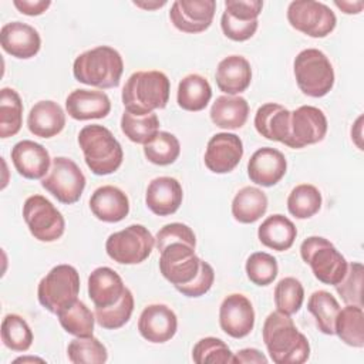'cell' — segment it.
Returning <instances> with one entry per match:
<instances>
[{"mask_svg":"<svg viewBox=\"0 0 364 364\" xmlns=\"http://www.w3.org/2000/svg\"><path fill=\"white\" fill-rule=\"evenodd\" d=\"M301 259L311 267L314 277L330 286H336L346 276L348 263L334 245L321 236H310L300 245Z\"/></svg>","mask_w":364,"mask_h":364,"instance_id":"obj_6","label":"cell"},{"mask_svg":"<svg viewBox=\"0 0 364 364\" xmlns=\"http://www.w3.org/2000/svg\"><path fill=\"white\" fill-rule=\"evenodd\" d=\"M92 215L102 222L117 223L129 213V199L124 191L114 185L97 188L90 198Z\"/></svg>","mask_w":364,"mask_h":364,"instance_id":"obj_24","label":"cell"},{"mask_svg":"<svg viewBox=\"0 0 364 364\" xmlns=\"http://www.w3.org/2000/svg\"><path fill=\"white\" fill-rule=\"evenodd\" d=\"M267 357L257 348H242L233 355V364H267Z\"/></svg>","mask_w":364,"mask_h":364,"instance_id":"obj_50","label":"cell"},{"mask_svg":"<svg viewBox=\"0 0 364 364\" xmlns=\"http://www.w3.org/2000/svg\"><path fill=\"white\" fill-rule=\"evenodd\" d=\"M23 125V102L18 92L4 87L0 91V136L16 135Z\"/></svg>","mask_w":364,"mask_h":364,"instance_id":"obj_36","label":"cell"},{"mask_svg":"<svg viewBox=\"0 0 364 364\" xmlns=\"http://www.w3.org/2000/svg\"><path fill=\"white\" fill-rule=\"evenodd\" d=\"M212 98V87L209 81L200 74L185 75L178 85L176 101L185 111H202Z\"/></svg>","mask_w":364,"mask_h":364,"instance_id":"obj_31","label":"cell"},{"mask_svg":"<svg viewBox=\"0 0 364 364\" xmlns=\"http://www.w3.org/2000/svg\"><path fill=\"white\" fill-rule=\"evenodd\" d=\"M169 91V78L162 71H136L127 80L121 98L125 111L135 115H146L166 107Z\"/></svg>","mask_w":364,"mask_h":364,"instance_id":"obj_2","label":"cell"},{"mask_svg":"<svg viewBox=\"0 0 364 364\" xmlns=\"http://www.w3.org/2000/svg\"><path fill=\"white\" fill-rule=\"evenodd\" d=\"M243 156V142L236 134H215L206 145L205 165L213 173H228L233 171Z\"/></svg>","mask_w":364,"mask_h":364,"instance_id":"obj_17","label":"cell"},{"mask_svg":"<svg viewBox=\"0 0 364 364\" xmlns=\"http://www.w3.org/2000/svg\"><path fill=\"white\" fill-rule=\"evenodd\" d=\"M134 311V296L131 290L127 287L121 299L109 306L102 309H95V321L107 330H117L127 324Z\"/></svg>","mask_w":364,"mask_h":364,"instance_id":"obj_42","label":"cell"},{"mask_svg":"<svg viewBox=\"0 0 364 364\" xmlns=\"http://www.w3.org/2000/svg\"><path fill=\"white\" fill-rule=\"evenodd\" d=\"M0 43L1 48L11 57L27 60L40 51L41 37L33 26L11 21L1 27Z\"/></svg>","mask_w":364,"mask_h":364,"instance_id":"obj_21","label":"cell"},{"mask_svg":"<svg viewBox=\"0 0 364 364\" xmlns=\"http://www.w3.org/2000/svg\"><path fill=\"white\" fill-rule=\"evenodd\" d=\"M181 154L178 138L166 131H159L152 141L144 145L145 158L159 166L173 164Z\"/></svg>","mask_w":364,"mask_h":364,"instance_id":"obj_39","label":"cell"},{"mask_svg":"<svg viewBox=\"0 0 364 364\" xmlns=\"http://www.w3.org/2000/svg\"><path fill=\"white\" fill-rule=\"evenodd\" d=\"M287 171V161L283 152L276 148L263 146L255 151L247 162V175L252 182L262 186L276 185Z\"/></svg>","mask_w":364,"mask_h":364,"instance_id":"obj_19","label":"cell"},{"mask_svg":"<svg viewBox=\"0 0 364 364\" xmlns=\"http://www.w3.org/2000/svg\"><path fill=\"white\" fill-rule=\"evenodd\" d=\"M41 186L58 202L71 205L80 200L85 188V176L80 166L67 156H55Z\"/></svg>","mask_w":364,"mask_h":364,"instance_id":"obj_10","label":"cell"},{"mask_svg":"<svg viewBox=\"0 0 364 364\" xmlns=\"http://www.w3.org/2000/svg\"><path fill=\"white\" fill-rule=\"evenodd\" d=\"M178 242L186 243L192 247L196 246V236L193 230L185 223H179V222L168 223L164 228H161L155 236V246L159 252L165 249L168 245L178 243Z\"/></svg>","mask_w":364,"mask_h":364,"instance_id":"obj_47","label":"cell"},{"mask_svg":"<svg viewBox=\"0 0 364 364\" xmlns=\"http://www.w3.org/2000/svg\"><path fill=\"white\" fill-rule=\"evenodd\" d=\"M363 273H364L363 264L358 262H351L347 267V272L343 280L336 284V290L341 296L346 304H355L363 307V301H361Z\"/></svg>","mask_w":364,"mask_h":364,"instance_id":"obj_46","label":"cell"},{"mask_svg":"<svg viewBox=\"0 0 364 364\" xmlns=\"http://www.w3.org/2000/svg\"><path fill=\"white\" fill-rule=\"evenodd\" d=\"M212 122L222 129L242 128L249 117V104L240 95H220L210 107Z\"/></svg>","mask_w":364,"mask_h":364,"instance_id":"obj_30","label":"cell"},{"mask_svg":"<svg viewBox=\"0 0 364 364\" xmlns=\"http://www.w3.org/2000/svg\"><path fill=\"white\" fill-rule=\"evenodd\" d=\"M78 145L87 166L95 175L114 173L122 164V146L104 125H85L78 134Z\"/></svg>","mask_w":364,"mask_h":364,"instance_id":"obj_4","label":"cell"},{"mask_svg":"<svg viewBox=\"0 0 364 364\" xmlns=\"http://www.w3.org/2000/svg\"><path fill=\"white\" fill-rule=\"evenodd\" d=\"M80 293V274L71 264L54 266L38 283L37 297L50 313L57 314L77 300Z\"/></svg>","mask_w":364,"mask_h":364,"instance_id":"obj_7","label":"cell"},{"mask_svg":"<svg viewBox=\"0 0 364 364\" xmlns=\"http://www.w3.org/2000/svg\"><path fill=\"white\" fill-rule=\"evenodd\" d=\"M215 282V272L213 267L208 263V262H202V267L200 272L198 273V276L186 286L178 287L176 290L179 293H182L186 297H200L205 293H208L212 287Z\"/></svg>","mask_w":364,"mask_h":364,"instance_id":"obj_48","label":"cell"},{"mask_svg":"<svg viewBox=\"0 0 364 364\" xmlns=\"http://www.w3.org/2000/svg\"><path fill=\"white\" fill-rule=\"evenodd\" d=\"M260 0H226L225 11L220 17L223 34L233 41H246L257 30V17L262 13Z\"/></svg>","mask_w":364,"mask_h":364,"instance_id":"obj_13","label":"cell"},{"mask_svg":"<svg viewBox=\"0 0 364 364\" xmlns=\"http://www.w3.org/2000/svg\"><path fill=\"white\" fill-rule=\"evenodd\" d=\"M124 71L121 54L109 46H98L81 53L73 64L78 82L97 88H115Z\"/></svg>","mask_w":364,"mask_h":364,"instance_id":"obj_3","label":"cell"},{"mask_svg":"<svg viewBox=\"0 0 364 364\" xmlns=\"http://www.w3.org/2000/svg\"><path fill=\"white\" fill-rule=\"evenodd\" d=\"M267 210V196L256 186H243L232 200V215L240 223H253Z\"/></svg>","mask_w":364,"mask_h":364,"instance_id":"obj_32","label":"cell"},{"mask_svg":"<svg viewBox=\"0 0 364 364\" xmlns=\"http://www.w3.org/2000/svg\"><path fill=\"white\" fill-rule=\"evenodd\" d=\"M247 279L256 286L270 284L279 272L277 260L266 252H255L246 260Z\"/></svg>","mask_w":364,"mask_h":364,"instance_id":"obj_45","label":"cell"},{"mask_svg":"<svg viewBox=\"0 0 364 364\" xmlns=\"http://www.w3.org/2000/svg\"><path fill=\"white\" fill-rule=\"evenodd\" d=\"M321 193L310 183H300L291 189L287 198V209L297 219H309L321 208Z\"/></svg>","mask_w":364,"mask_h":364,"instance_id":"obj_38","label":"cell"},{"mask_svg":"<svg viewBox=\"0 0 364 364\" xmlns=\"http://www.w3.org/2000/svg\"><path fill=\"white\" fill-rule=\"evenodd\" d=\"M30 132L40 138H53L65 127V114L63 108L51 100L36 102L27 117Z\"/></svg>","mask_w":364,"mask_h":364,"instance_id":"obj_27","label":"cell"},{"mask_svg":"<svg viewBox=\"0 0 364 364\" xmlns=\"http://www.w3.org/2000/svg\"><path fill=\"white\" fill-rule=\"evenodd\" d=\"M334 334L347 346L361 348L364 347V313L361 306L347 304L340 309L336 323Z\"/></svg>","mask_w":364,"mask_h":364,"instance_id":"obj_33","label":"cell"},{"mask_svg":"<svg viewBox=\"0 0 364 364\" xmlns=\"http://www.w3.org/2000/svg\"><path fill=\"white\" fill-rule=\"evenodd\" d=\"M216 85L228 95H236L247 90L252 81V68L242 55L225 57L216 68Z\"/></svg>","mask_w":364,"mask_h":364,"instance_id":"obj_26","label":"cell"},{"mask_svg":"<svg viewBox=\"0 0 364 364\" xmlns=\"http://www.w3.org/2000/svg\"><path fill=\"white\" fill-rule=\"evenodd\" d=\"M121 131L129 141L145 145L159 132V118L155 112L135 115L124 111L121 117Z\"/></svg>","mask_w":364,"mask_h":364,"instance_id":"obj_37","label":"cell"},{"mask_svg":"<svg viewBox=\"0 0 364 364\" xmlns=\"http://www.w3.org/2000/svg\"><path fill=\"white\" fill-rule=\"evenodd\" d=\"M23 219L40 242H55L65 230V220L61 212L44 196L31 195L23 205Z\"/></svg>","mask_w":364,"mask_h":364,"instance_id":"obj_9","label":"cell"},{"mask_svg":"<svg viewBox=\"0 0 364 364\" xmlns=\"http://www.w3.org/2000/svg\"><path fill=\"white\" fill-rule=\"evenodd\" d=\"M67 114L77 121L105 118L111 111V101L104 91L78 88L65 98Z\"/></svg>","mask_w":364,"mask_h":364,"instance_id":"obj_23","label":"cell"},{"mask_svg":"<svg viewBox=\"0 0 364 364\" xmlns=\"http://www.w3.org/2000/svg\"><path fill=\"white\" fill-rule=\"evenodd\" d=\"M176 330V314L166 304L156 303L146 306L138 320V331L149 343H166L175 336Z\"/></svg>","mask_w":364,"mask_h":364,"instance_id":"obj_18","label":"cell"},{"mask_svg":"<svg viewBox=\"0 0 364 364\" xmlns=\"http://www.w3.org/2000/svg\"><path fill=\"white\" fill-rule=\"evenodd\" d=\"M304 300V289L296 277H283L274 287V304L277 311L294 314L300 310Z\"/></svg>","mask_w":364,"mask_h":364,"instance_id":"obj_43","label":"cell"},{"mask_svg":"<svg viewBox=\"0 0 364 364\" xmlns=\"http://www.w3.org/2000/svg\"><path fill=\"white\" fill-rule=\"evenodd\" d=\"M159 253V270L175 289L189 284L200 272L203 260L186 243H171Z\"/></svg>","mask_w":364,"mask_h":364,"instance_id":"obj_12","label":"cell"},{"mask_svg":"<svg viewBox=\"0 0 364 364\" xmlns=\"http://www.w3.org/2000/svg\"><path fill=\"white\" fill-rule=\"evenodd\" d=\"M61 327L75 337H90L94 333L95 314L81 300H75L68 307L57 313Z\"/></svg>","mask_w":364,"mask_h":364,"instance_id":"obj_34","label":"cell"},{"mask_svg":"<svg viewBox=\"0 0 364 364\" xmlns=\"http://www.w3.org/2000/svg\"><path fill=\"white\" fill-rule=\"evenodd\" d=\"M307 310L314 316L316 324L321 333L328 336L334 334V323L340 311V304L330 291H313L307 301Z\"/></svg>","mask_w":364,"mask_h":364,"instance_id":"obj_35","label":"cell"},{"mask_svg":"<svg viewBox=\"0 0 364 364\" xmlns=\"http://www.w3.org/2000/svg\"><path fill=\"white\" fill-rule=\"evenodd\" d=\"M219 324L233 338L246 337L255 326V310L250 300L240 293L226 296L219 307Z\"/></svg>","mask_w":364,"mask_h":364,"instance_id":"obj_16","label":"cell"},{"mask_svg":"<svg viewBox=\"0 0 364 364\" xmlns=\"http://www.w3.org/2000/svg\"><path fill=\"white\" fill-rule=\"evenodd\" d=\"M67 355L73 364H102L108 358L105 346L94 336L71 340L67 347Z\"/></svg>","mask_w":364,"mask_h":364,"instance_id":"obj_41","label":"cell"},{"mask_svg":"<svg viewBox=\"0 0 364 364\" xmlns=\"http://www.w3.org/2000/svg\"><path fill=\"white\" fill-rule=\"evenodd\" d=\"M121 276L111 267L101 266L94 269L88 276V296L95 309L115 304L125 291Z\"/></svg>","mask_w":364,"mask_h":364,"instance_id":"obj_25","label":"cell"},{"mask_svg":"<svg viewBox=\"0 0 364 364\" xmlns=\"http://www.w3.org/2000/svg\"><path fill=\"white\" fill-rule=\"evenodd\" d=\"M255 128L266 139L286 144L290 129V111L280 104L266 102L255 114Z\"/></svg>","mask_w":364,"mask_h":364,"instance_id":"obj_28","label":"cell"},{"mask_svg":"<svg viewBox=\"0 0 364 364\" xmlns=\"http://www.w3.org/2000/svg\"><path fill=\"white\" fill-rule=\"evenodd\" d=\"M215 11V0H176L171 6L169 20L179 31L195 34L210 27Z\"/></svg>","mask_w":364,"mask_h":364,"instance_id":"obj_15","label":"cell"},{"mask_svg":"<svg viewBox=\"0 0 364 364\" xmlns=\"http://www.w3.org/2000/svg\"><path fill=\"white\" fill-rule=\"evenodd\" d=\"M287 20L293 28L313 38L328 36L337 24L334 11L327 4L314 0L291 1L287 7Z\"/></svg>","mask_w":364,"mask_h":364,"instance_id":"obj_11","label":"cell"},{"mask_svg":"<svg viewBox=\"0 0 364 364\" xmlns=\"http://www.w3.org/2000/svg\"><path fill=\"white\" fill-rule=\"evenodd\" d=\"M267 353L276 364H303L310 357L307 337L299 331L289 314L270 313L262 328Z\"/></svg>","mask_w":364,"mask_h":364,"instance_id":"obj_1","label":"cell"},{"mask_svg":"<svg viewBox=\"0 0 364 364\" xmlns=\"http://www.w3.org/2000/svg\"><path fill=\"white\" fill-rule=\"evenodd\" d=\"M183 199V191L178 179L172 176H158L146 188L145 203L148 209L158 216L175 213Z\"/></svg>","mask_w":364,"mask_h":364,"instance_id":"obj_22","label":"cell"},{"mask_svg":"<svg viewBox=\"0 0 364 364\" xmlns=\"http://www.w3.org/2000/svg\"><path fill=\"white\" fill-rule=\"evenodd\" d=\"M192 360L196 364H233V353L220 338L203 337L193 346Z\"/></svg>","mask_w":364,"mask_h":364,"instance_id":"obj_44","label":"cell"},{"mask_svg":"<svg viewBox=\"0 0 364 364\" xmlns=\"http://www.w3.org/2000/svg\"><path fill=\"white\" fill-rule=\"evenodd\" d=\"M27 361H40V363H44V360L37 358V357H20V358H16V360H14V363H27Z\"/></svg>","mask_w":364,"mask_h":364,"instance_id":"obj_53","label":"cell"},{"mask_svg":"<svg viewBox=\"0 0 364 364\" xmlns=\"http://www.w3.org/2000/svg\"><path fill=\"white\" fill-rule=\"evenodd\" d=\"M296 236L297 229L294 223L280 213L267 216L257 229L260 243L277 252L289 250L293 246Z\"/></svg>","mask_w":364,"mask_h":364,"instance_id":"obj_29","label":"cell"},{"mask_svg":"<svg viewBox=\"0 0 364 364\" xmlns=\"http://www.w3.org/2000/svg\"><path fill=\"white\" fill-rule=\"evenodd\" d=\"M155 237L144 225H129L108 236L105 242L107 255L119 264H138L151 255Z\"/></svg>","mask_w":364,"mask_h":364,"instance_id":"obj_8","label":"cell"},{"mask_svg":"<svg viewBox=\"0 0 364 364\" xmlns=\"http://www.w3.org/2000/svg\"><path fill=\"white\" fill-rule=\"evenodd\" d=\"M1 341L11 351H27L33 344V331L18 314H6L1 321Z\"/></svg>","mask_w":364,"mask_h":364,"instance_id":"obj_40","label":"cell"},{"mask_svg":"<svg viewBox=\"0 0 364 364\" xmlns=\"http://www.w3.org/2000/svg\"><path fill=\"white\" fill-rule=\"evenodd\" d=\"M327 127V118L320 108L301 105L290 112L289 138L284 145L299 149L317 144L326 136Z\"/></svg>","mask_w":364,"mask_h":364,"instance_id":"obj_14","label":"cell"},{"mask_svg":"<svg viewBox=\"0 0 364 364\" xmlns=\"http://www.w3.org/2000/svg\"><path fill=\"white\" fill-rule=\"evenodd\" d=\"M13 4L20 13L26 16H40L51 6V1L50 0H14Z\"/></svg>","mask_w":364,"mask_h":364,"instance_id":"obj_49","label":"cell"},{"mask_svg":"<svg viewBox=\"0 0 364 364\" xmlns=\"http://www.w3.org/2000/svg\"><path fill=\"white\" fill-rule=\"evenodd\" d=\"M16 171L27 179H43L50 171L51 158L48 151L38 142L23 139L10 152Z\"/></svg>","mask_w":364,"mask_h":364,"instance_id":"obj_20","label":"cell"},{"mask_svg":"<svg viewBox=\"0 0 364 364\" xmlns=\"http://www.w3.org/2000/svg\"><path fill=\"white\" fill-rule=\"evenodd\" d=\"M334 4L346 14H358L363 10L364 3L360 1H334Z\"/></svg>","mask_w":364,"mask_h":364,"instance_id":"obj_51","label":"cell"},{"mask_svg":"<svg viewBox=\"0 0 364 364\" xmlns=\"http://www.w3.org/2000/svg\"><path fill=\"white\" fill-rule=\"evenodd\" d=\"M134 4L135 6H138V7H142V9H148V10H151V9H156V7H162V6H165L166 4V1L164 0V1H154V3H142V1H134Z\"/></svg>","mask_w":364,"mask_h":364,"instance_id":"obj_52","label":"cell"},{"mask_svg":"<svg viewBox=\"0 0 364 364\" xmlns=\"http://www.w3.org/2000/svg\"><path fill=\"white\" fill-rule=\"evenodd\" d=\"M293 70L297 87L309 97H324L334 85L333 65L328 57L317 48L300 51L294 58Z\"/></svg>","mask_w":364,"mask_h":364,"instance_id":"obj_5","label":"cell"}]
</instances>
